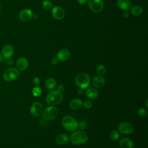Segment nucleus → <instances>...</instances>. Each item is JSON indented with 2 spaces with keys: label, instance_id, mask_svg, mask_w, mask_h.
<instances>
[{
  "label": "nucleus",
  "instance_id": "obj_15",
  "mask_svg": "<svg viewBox=\"0 0 148 148\" xmlns=\"http://www.w3.org/2000/svg\"><path fill=\"white\" fill-rule=\"evenodd\" d=\"M33 12L29 9H23L19 13V18L23 21L29 20L33 16Z\"/></svg>",
  "mask_w": 148,
  "mask_h": 148
},
{
  "label": "nucleus",
  "instance_id": "obj_11",
  "mask_svg": "<svg viewBox=\"0 0 148 148\" xmlns=\"http://www.w3.org/2000/svg\"><path fill=\"white\" fill-rule=\"evenodd\" d=\"M14 52V50L13 47L10 45H6L2 48L1 54L4 58L9 59L12 57Z\"/></svg>",
  "mask_w": 148,
  "mask_h": 148
},
{
  "label": "nucleus",
  "instance_id": "obj_19",
  "mask_svg": "<svg viewBox=\"0 0 148 148\" xmlns=\"http://www.w3.org/2000/svg\"><path fill=\"white\" fill-rule=\"evenodd\" d=\"M133 141L128 138H123L119 142V146L121 148H133Z\"/></svg>",
  "mask_w": 148,
  "mask_h": 148
},
{
  "label": "nucleus",
  "instance_id": "obj_28",
  "mask_svg": "<svg viewBox=\"0 0 148 148\" xmlns=\"http://www.w3.org/2000/svg\"><path fill=\"white\" fill-rule=\"evenodd\" d=\"M86 127H87V123L84 120H81L78 123L77 128H79V130L83 131V130L86 129Z\"/></svg>",
  "mask_w": 148,
  "mask_h": 148
},
{
  "label": "nucleus",
  "instance_id": "obj_29",
  "mask_svg": "<svg viewBox=\"0 0 148 148\" xmlns=\"http://www.w3.org/2000/svg\"><path fill=\"white\" fill-rule=\"evenodd\" d=\"M83 106L86 109H90L92 106V102L89 100H87L83 102Z\"/></svg>",
  "mask_w": 148,
  "mask_h": 148
},
{
  "label": "nucleus",
  "instance_id": "obj_35",
  "mask_svg": "<svg viewBox=\"0 0 148 148\" xmlns=\"http://www.w3.org/2000/svg\"><path fill=\"white\" fill-rule=\"evenodd\" d=\"M84 90H82V89H80V88H79L77 91V92L79 95H82L83 93H84V91H83Z\"/></svg>",
  "mask_w": 148,
  "mask_h": 148
},
{
  "label": "nucleus",
  "instance_id": "obj_34",
  "mask_svg": "<svg viewBox=\"0 0 148 148\" xmlns=\"http://www.w3.org/2000/svg\"><path fill=\"white\" fill-rule=\"evenodd\" d=\"M123 16L124 18H128L129 17V13L128 12V11H125L123 12Z\"/></svg>",
  "mask_w": 148,
  "mask_h": 148
},
{
  "label": "nucleus",
  "instance_id": "obj_24",
  "mask_svg": "<svg viewBox=\"0 0 148 148\" xmlns=\"http://www.w3.org/2000/svg\"><path fill=\"white\" fill-rule=\"evenodd\" d=\"M119 133L116 130H113L109 134V137L111 140L113 141H116L119 138Z\"/></svg>",
  "mask_w": 148,
  "mask_h": 148
},
{
  "label": "nucleus",
  "instance_id": "obj_1",
  "mask_svg": "<svg viewBox=\"0 0 148 148\" xmlns=\"http://www.w3.org/2000/svg\"><path fill=\"white\" fill-rule=\"evenodd\" d=\"M88 140V136L82 130L74 131L70 136L71 142L74 145H80L86 143Z\"/></svg>",
  "mask_w": 148,
  "mask_h": 148
},
{
  "label": "nucleus",
  "instance_id": "obj_30",
  "mask_svg": "<svg viewBox=\"0 0 148 148\" xmlns=\"http://www.w3.org/2000/svg\"><path fill=\"white\" fill-rule=\"evenodd\" d=\"M57 87V91L62 93V92L64 91V90H65V87H64V86L62 84H58L57 86H56Z\"/></svg>",
  "mask_w": 148,
  "mask_h": 148
},
{
  "label": "nucleus",
  "instance_id": "obj_38",
  "mask_svg": "<svg viewBox=\"0 0 148 148\" xmlns=\"http://www.w3.org/2000/svg\"><path fill=\"white\" fill-rule=\"evenodd\" d=\"M146 109H147V100L146 101Z\"/></svg>",
  "mask_w": 148,
  "mask_h": 148
},
{
  "label": "nucleus",
  "instance_id": "obj_16",
  "mask_svg": "<svg viewBox=\"0 0 148 148\" xmlns=\"http://www.w3.org/2000/svg\"><path fill=\"white\" fill-rule=\"evenodd\" d=\"M69 106L73 110H79L83 106V102L80 98H73L71 101Z\"/></svg>",
  "mask_w": 148,
  "mask_h": 148
},
{
  "label": "nucleus",
  "instance_id": "obj_13",
  "mask_svg": "<svg viewBox=\"0 0 148 148\" xmlns=\"http://www.w3.org/2000/svg\"><path fill=\"white\" fill-rule=\"evenodd\" d=\"M71 56L69 50L67 49H62L58 51L57 54V58L59 61L64 62L68 60Z\"/></svg>",
  "mask_w": 148,
  "mask_h": 148
},
{
  "label": "nucleus",
  "instance_id": "obj_37",
  "mask_svg": "<svg viewBox=\"0 0 148 148\" xmlns=\"http://www.w3.org/2000/svg\"><path fill=\"white\" fill-rule=\"evenodd\" d=\"M2 56L1 53L0 52V62L2 61Z\"/></svg>",
  "mask_w": 148,
  "mask_h": 148
},
{
  "label": "nucleus",
  "instance_id": "obj_10",
  "mask_svg": "<svg viewBox=\"0 0 148 148\" xmlns=\"http://www.w3.org/2000/svg\"><path fill=\"white\" fill-rule=\"evenodd\" d=\"M51 14L54 18L56 20H61L65 16V11L61 7L56 6L52 9Z\"/></svg>",
  "mask_w": 148,
  "mask_h": 148
},
{
  "label": "nucleus",
  "instance_id": "obj_6",
  "mask_svg": "<svg viewBox=\"0 0 148 148\" xmlns=\"http://www.w3.org/2000/svg\"><path fill=\"white\" fill-rule=\"evenodd\" d=\"M20 72L17 69L10 68L6 69L3 73V78L6 82H12L18 77Z\"/></svg>",
  "mask_w": 148,
  "mask_h": 148
},
{
  "label": "nucleus",
  "instance_id": "obj_31",
  "mask_svg": "<svg viewBox=\"0 0 148 148\" xmlns=\"http://www.w3.org/2000/svg\"><path fill=\"white\" fill-rule=\"evenodd\" d=\"M32 82H33L34 84H35L36 86H37L40 84V80L38 77H35L32 80Z\"/></svg>",
  "mask_w": 148,
  "mask_h": 148
},
{
  "label": "nucleus",
  "instance_id": "obj_17",
  "mask_svg": "<svg viewBox=\"0 0 148 148\" xmlns=\"http://www.w3.org/2000/svg\"><path fill=\"white\" fill-rule=\"evenodd\" d=\"M86 95L89 99H95L98 96V91L94 87H88L86 89Z\"/></svg>",
  "mask_w": 148,
  "mask_h": 148
},
{
  "label": "nucleus",
  "instance_id": "obj_25",
  "mask_svg": "<svg viewBox=\"0 0 148 148\" xmlns=\"http://www.w3.org/2000/svg\"><path fill=\"white\" fill-rule=\"evenodd\" d=\"M42 8L45 10L51 9L53 7V3L49 0H45L42 2Z\"/></svg>",
  "mask_w": 148,
  "mask_h": 148
},
{
  "label": "nucleus",
  "instance_id": "obj_8",
  "mask_svg": "<svg viewBox=\"0 0 148 148\" xmlns=\"http://www.w3.org/2000/svg\"><path fill=\"white\" fill-rule=\"evenodd\" d=\"M88 6L91 11L95 13L101 12L103 8L102 0H88Z\"/></svg>",
  "mask_w": 148,
  "mask_h": 148
},
{
  "label": "nucleus",
  "instance_id": "obj_18",
  "mask_svg": "<svg viewBox=\"0 0 148 148\" xmlns=\"http://www.w3.org/2000/svg\"><path fill=\"white\" fill-rule=\"evenodd\" d=\"M117 6L124 11L129 10L131 8V3L130 0H117Z\"/></svg>",
  "mask_w": 148,
  "mask_h": 148
},
{
  "label": "nucleus",
  "instance_id": "obj_33",
  "mask_svg": "<svg viewBox=\"0 0 148 148\" xmlns=\"http://www.w3.org/2000/svg\"><path fill=\"white\" fill-rule=\"evenodd\" d=\"M77 1L80 5H84L87 2L88 0H77Z\"/></svg>",
  "mask_w": 148,
  "mask_h": 148
},
{
  "label": "nucleus",
  "instance_id": "obj_21",
  "mask_svg": "<svg viewBox=\"0 0 148 148\" xmlns=\"http://www.w3.org/2000/svg\"><path fill=\"white\" fill-rule=\"evenodd\" d=\"M45 84V87L48 90H53L56 87L57 82L52 77H49L46 80Z\"/></svg>",
  "mask_w": 148,
  "mask_h": 148
},
{
  "label": "nucleus",
  "instance_id": "obj_12",
  "mask_svg": "<svg viewBox=\"0 0 148 148\" xmlns=\"http://www.w3.org/2000/svg\"><path fill=\"white\" fill-rule=\"evenodd\" d=\"M106 83L105 78L102 76H96L94 77L91 80V84L95 88H101Z\"/></svg>",
  "mask_w": 148,
  "mask_h": 148
},
{
  "label": "nucleus",
  "instance_id": "obj_26",
  "mask_svg": "<svg viewBox=\"0 0 148 148\" xmlns=\"http://www.w3.org/2000/svg\"><path fill=\"white\" fill-rule=\"evenodd\" d=\"M137 115L141 118L145 117L147 115V110L146 109L144 108H140L137 111Z\"/></svg>",
  "mask_w": 148,
  "mask_h": 148
},
{
  "label": "nucleus",
  "instance_id": "obj_4",
  "mask_svg": "<svg viewBox=\"0 0 148 148\" xmlns=\"http://www.w3.org/2000/svg\"><path fill=\"white\" fill-rule=\"evenodd\" d=\"M62 125L68 131L73 132L77 128L78 122L71 116H65L62 119Z\"/></svg>",
  "mask_w": 148,
  "mask_h": 148
},
{
  "label": "nucleus",
  "instance_id": "obj_23",
  "mask_svg": "<svg viewBox=\"0 0 148 148\" xmlns=\"http://www.w3.org/2000/svg\"><path fill=\"white\" fill-rule=\"evenodd\" d=\"M96 72L99 75L103 76L106 74V69L103 65L99 64L96 66Z\"/></svg>",
  "mask_w": 148,
  "mask_h": 148
},
{
  "label": "nucleus",
  "instance_id": "obj_5",
  "mask_svg": "<svg viewBox=\"0 0 148 148\" xmlns=\"http://www.w3.org/2000/svg\"><path fill=\"white\" fill-rule=\"evenodd\" d=\"M58 114V110L55 106L50 105L46 107L42 113V118L46 121H50L56 119Z\"/></svg>",
  "mask_w": 148,
  "mask_h": 148
},
{
  "label": "nucleus",
  "instance_id": "obj_2",
  "mask_svg": "<svg viewBox=\"0 0 148 148\" xmlns=\"http://www.w3.org/2000/svg\"><path fill=\"white\" fill-rule=\"evenodd\" d=\"M75 84L79 88L86 90L90 84V78L89 75L84 72L77 74L75 79Z\"/></svg>",
  "mask_w": 148,
  "mask_h": 148
},
{
  "label": "nucleus",
  "instance_id": "obj_36",
  "mask_svg": "<svg viewBox=\"0 0 148 148\" xmlns=\"http://www.w3.org/2000/svg\"><path fill=\"white\" fill-rule=\"evenodd\" d=\"M7 60H8V64L9 65H12V64H13V60H11L10 58H9V59H7Z\"/></svg>",
  "mask_w": 148,
  "mask_h": 148
},
{
  "label": "nucleus",
  "instance_id": "obj_9",
  "mask_svg": "<svg viewBox=\"0 0 148 148\" xmlns=\"http://www.w3.org/2000/svg\"><path fill=\"white\" fill-rule=\"evenodd\" d=\"M43 108L42 104L38 101L34 102L30 108V113L33 116H38L40 115L43 112Z\"/></svg>",
  "mask_w": 148,
  "mask_h": 148
},
{
  "label": "nucleus",
  "instance_id": "obj_3",
  "mask_svg": "<svg viewBox=\"0 0 148 148\" xmlns=\"http://www.w3.org/2000/svg\"><path fill=\"white\" fill-rule=\"evenodd\" d=\"M63 99L62 93L57 90H52L50 91L46 97V101L50 105H57L60 104Z\"/></svg>",
  "mask_w": 148,
  "mask_h": 148
},
{
  "label": "nucleus",
  "instance_id": "obj_27",
  "mask_svg": "<svg viewBox=\"0 0 148 148\" xmlns=\"http://www.w3.org/2000/svg\"><path fill=\"white\" fill-rule=\"evenodd\" d=\"M32 92V95L34 97H39L40 95V94L42 93V90H41V88L39 87H38L37 86H35V87H34L33 88Z\"/></svg>",
  "mask_w": 148,
  "mask_h": 148
},
{
  "label": "nucleus",
  "instance_id": "obj_22",
  "mask_svg": "<svg viewBox=\"0 0 148 148\" xmlns=\"http://www.w3.org/2000/svg\"><path fill=\"white\" fill-rule=\"evenodd\" d=\"M131 9V13L134 16H139L143 13V9L141 6L136 5L132 7Z\"/></svg>",
  "mask_w": 148,
  "mask_h": 148
},
{
  "label": "nucleus",
  "instance_id": "obj_14",
  "mask_svg": "<svg viewBox=\"0 0 148 148\" xmlns=\"http://www.w3.org/2000/svg\"><path fill=\"white\" fill-rule=\"evenodd\" d=\"M28 60L25 57H20L16 62L17 69L20 71H24L28 67Z\"/></svg>",
  "mask_w": 148,
  "mask_h": 148
},
{
  "label": "nucleus",
  "instance_id": "obj_7",
  "mask_svg": "<svg viewBox=\"0 0 148 148\" xmlns=\"http://www.w3.org/2000/svg\"><path fill=\"white\" fill-rule=\"evenodd\" d=\"M117 129L119 132L124 135H130L134 132V127L128 122L120 123L117 127Z\"/></svg>",
  "mask_w": 148,
  "mask_h": 148
},
{
  "label": "nucleus",
  "instance_id": "obj_39",
  "mask_svg": "<svg viewBox=\"0 0 148 148\" xmlns=\"http://www.w3.org/2000/svg\"><path fill=\"white\" fill-rule=\"evenodd\" d=\"M1 5H0V11H1Z\"/></svg>",
  "mask_w": 148,
  "mask_h": 148
},
{
  "label": "nucleus",
  "instance_id": "obj_32",
  "mask_svg": "<svg viewBox=\"0 0 148 148\" xmlns=\"http://www.w3.org/2000/svg\"><path fill=\"white\" fill-rule=\"evenodd\" d=\"M59 61L58 60L57 58H53L52 60H51V63L53 65H57Z\"/></svg>",
  "mask_w": 148,
  "mask_h": 148
},
{
  "label": "nucleus",
  "instance_id": "obj_20",
  "mask_svg": "<svg viewBox=\"0 0 148 148\" xmlns=\"http://www.w3.org/2000/svg\"><path fill=\"white\" fill-rule=\"evenodd\" d=\"M69 136L66 134H61L58 135L56 139V142L58 145H61L67 143L69 142Z\"/></svg>",
  "mask_w": 148,
  "mask_h": 148
}]
</instances>
